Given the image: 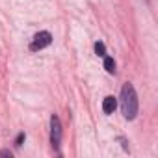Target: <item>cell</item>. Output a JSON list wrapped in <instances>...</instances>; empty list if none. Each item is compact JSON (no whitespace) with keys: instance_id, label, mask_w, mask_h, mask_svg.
I'll return each mask as SVG.
<instances>
[{"instance_id":"obj_1","label":"cell","mask_w":158,"mask_h":158,"mask_svg":"<svg viewBox=\"0 0 158 158\" xmlns=\"http://www.w3.org/2000/svg\"><path fill=\"white\" fill-rule=\"evenodd\" d=\"M121 110H123L125 119L128 121L138 115V95H136L134 86L128 82L121 88Z\"/></svg>"},{"instance_id":"obj_2","label":"cell","mask_w":158,"mask_h":158,"mask_svg":"<svg viewBox=\"0 0 158 158\" xmlns=\"http://www.w3.org/2000/svg\"><path fill=\"white\" fill-rule=\"evenodd\" d=\"M60 141H61V123L56 115H52L50 117V143L56 151L60 147Z\"/></svg>"},{"instance_id":"obj_3","label":"cell","mask_w":158,"mask_h":158,"mask_svg":"<svg viewBox=\"0 0 158 158\" xmlns=\"http://www.w3.org/2000/svg\"><path fill=\"white\" fill-rule=\"evenodd\" d=\"M52 43V35H50V32H39L35 37H34V41H32V45H30V50H41V48H45V47H48Z\"/></svg>"},{"instance_id":"obj_4","label":"cell","mask_w":158,"mask_h":158,"mask_svg":"<svg viewBox=\"0 0 158 158\" xmlns=\"http://www.w3.org/2000/svg\"><path fill=\"white\" fill-rule=\"evenodd\" d=\"M115 108H117V101H115V97H112V95L104 97V101H102V112H104V114H114Z\"/></svg>"},{"instance_id":"obj_5","label":"cell","mask_w":158,"mask_h":158,"mask_svg":"<svg viewBox=\"0 0 158 158\" xmlns=\"http://www.w3.org/2000/svg\"><path fill=\"white\" fill-rule=\"evenodd\" d=\"M104 69H106L110 74H114V73H115V61H114V58L104 56Z\"/></svg>"},{"instance_id":"obj_6","label":"cell","mask_w":158,"mask_h":158,"mask_svg":"<svg viewBox=\"0 0 158 158\" xmlns=\"http://www.w3.org/2000/svg\"><path fill=\"white\" fill-rule=\"evenodd\" d=\"M95 52H97V56H106V48H104V43L102 41H97L95 43Z\"/></svg>"},{"instance_id":"obj_7","label":"cell","mask_w":158,"mask_h":158,"mask_svg":"<svg viewBox=\"0 0 158 158\" xmlns=\"http://www.w3.org/2000/svg\"><path fill=\"white\" fill-rule=\"evenodd\" d=\"M24 138H26V136H24V132H21V134L17 136V139H15V145H17V147H21V145H23V141H24Z\"/></svg>"},{"instance_id":"obj_8","label":"cell","mask_w":158,"mask_h":158,"mask_svg":"<svg viewBox=\"0 0 158 158\" xmlns=\"http://www.w3.org/2000/svg\"><path fill=\"white\" fill-rule=\"evenodd\" d=\"M0 156H4V158H11V151H8V149H2V151H0Z\"/></svg>"}]
</instances>
